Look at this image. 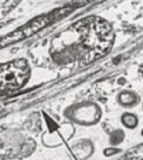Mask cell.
Wrapping results in <instances>:
<instances>
[{
	"instance_id": "obj_2",
	"label": "cell",
	"mask_w": 143,
	"mask_h": 160,
	"mask_svg": "<svg viewBox=\"0 0 143 160\" xmlns=\"http://www.w3.org/2000/svg\"><path fill=\"white\" fill-rule=\"evenodd\" d=\"M101 108L96 103L86 102V103H79L76 106H72L68 111V116L72 119L74 122L81 125H94L99 122L101 119Z\"/></svg>"
},
{
	"instance_id": "obj_1",
	"label": "cell",
	"mask_w": 143,
	"mask_h": 160,
	"mask_svg": "<svg viewBox=\"0 0 143 160\" xmlns=\"http://www.w3.org/2000/svg\"><path fill=\"white\" fill-rule=\"evenodd\" d=\"M28 72L30 71L26 61H14L0 65V92L22 87Z\"/></svg>"
},
{
	"instance_id": "obj_3",
	"label": "cell",
	"mask_w": 143,
	"mask_h": 160,
	"mask_svg": "<svg viewBox=\"0 0 143 160\" xmlns=\"http://www.w3.org/2000/svg\"><path fill=\"white\" fill-rule=\"evenodd\" d=\"M116 99H118V103L121 106L131 109L140 103V95L135 91H122V92H119Z\"/></svg>"
},
{
	"instance_id": "obj_7",
	"label": "cell",
	"mask_w": 143,
	"mask_h": 160,
	"mask_svg": "<svg viewBox=\"0 0 143 160\" xmlns=\"http://www.w3.org/2000/svg\"><path fill=\"white\" fill-rule=\"evenodd\" d=\"M116 153H119V149H115V148H109L104 152L105 156H113V154H116Z\"/></svg>"
},
{
	"instance_id": "obj_6",
	"label": "cell",
	"mask_w": 143,
	"mask_h": 160,
	"mask_svg": "<svg viewBox=\"0 0 143 160\" xmlns=\"http://www.w3.org/2000/svg\"><path fill=\"white\" fill-rule=\"evenodd\" d=\"M123 139H125V133H123V130L115 129L109 136V143L112 146H118L123 142Z\"/></svg>"
},
{
	"instance_id": "obj_4",
	"label": "cell",
	"mask_w": 143,
	"mask_h": 160,
	"mask_svg": "<svg viewBox=\"0 0 143 160\" xmlns=\"http://www.w3.org/2000/svg\"><path fill=\"white\" fill-rule=\"evenodd\" d=\"M72 152L79 160H85L94 153V146L89 140H81L75 146H72Z\"/></svg>"
},
{
	"instance_id": "obj_5",
	"label": "cell",
	"mask_w": 143,
	"mask_h": 160,
	"mask_svg": "<svg viewBox=\"0 0 143 160\" xmlns=\"http://www.w3.org/2000/svg\"><path fill=\"white\" fill-rule=\"evenodd\" d=\"M121 123L122 126H125L126 129H136L137 125H139V118H137L136 113L133 112H125V113H122L121 115Z\"/></svg>"
}]
</instances>
